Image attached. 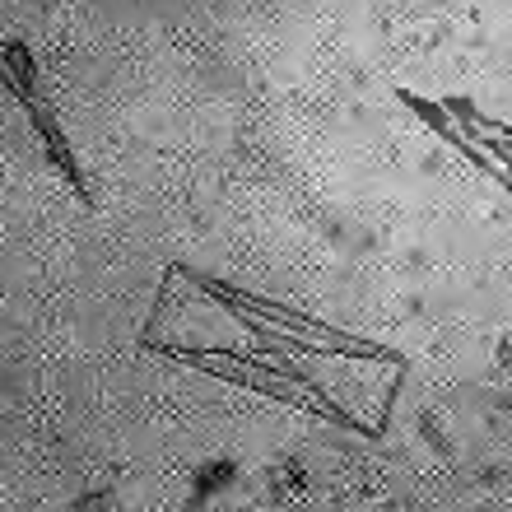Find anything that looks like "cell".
Masks as SVG:
<instances>
[{"label": "cell", "mask_w": 512, "mask_h": 512, "mask_svg": "<svg viewBox=\"0 0 512 512\" xmlns=\"http://www.w3.org/2000/svg\"><path fill=\"white\" fill-rule=\"evenodd\" d=\"M154 350L168 354L173 364H191V368H201V373H215V378H229V382H238V387L261 391V396H270V401H284V405H294V410L322 415V419H331V424H340V429L373 433V429H364V424H359V419H354L350 410H345V405H336V401H317V396H308V391L294 387L289 378H280L275 368L252 364L247 354H233V350H182V345H154Z\"/></svg>", "instance_id": "1"}, {"label": "cell", "mask_w": 512, "mask_h": 512, "mask_svg": "<svg viewBox=\"0 0 512 512\" xmlns=\"http://www.w3.org/2000/svg\"><path fill=\"white\" fill-rule=\"evenodd\" d=\"M196 289H205L210 298H219L229 312H252V317H261L266 326H284L289 336L298 340H312V345H331L336 354H354V359H382V364H396L401 368V354L387 350V345H378V340L368 336H354V331H340V326L331 322H317V317H303V312L284 308V303H270V298H256V294H238V289H229V284L210 280V275H196V270H182Z\"/></svg>", "instance_id": "2"}, {"label": "cell", "mask_w": 512, "mask_h": 512, "mask_svg": "<svg viewBox=\"0 0 512 512\" xmlns=\"http://www.w3.org/2000/svg\"><path fill=\"white\" fill-rule=\"evenodd\" d=\"M14 94H19V103L28 108V117H33V126H38V135H42V145H47V154L56 159V168L66 173V182L75 191H80L84 201H89V187H84V177H80V163L70 159V145H66V135H61V126H56V117L47 112V103L38 98V89H19V84H10Z\"/></svg>", "instance_id": "3"}, {"label": "cell", "mask_w": 512, "mask_h": 512, "mask_svg": "<svg viewBox=\"0 0 512 512\" xmlns=\"http://www.w3.org/2000/svg\"><path fill=\"white\" fill-rule=\"evenodd\" d=\"M396 98H401L405 108H415L419 117H424V122L433 126V131L443 135L447 145H457V149H466V135L457 131V126H452V117H447V108L443 103H429V98H419V94H410V89H396Z\"/></svg>", "instance_id": "4"}, {"label": "cell", "mask_w": 512, "mask_h": 512, "mask_svg": "<svg viewBox=\"0 0 512 512\" xmlns=\"http://www.w3.org/2000/svg\"><path fill=\"white\" fill-rule=\"evenodd\" d=\"M499 364H512V345H503L499 350Z\"/></svg>", "instance_id": "5"}]
</instances>
